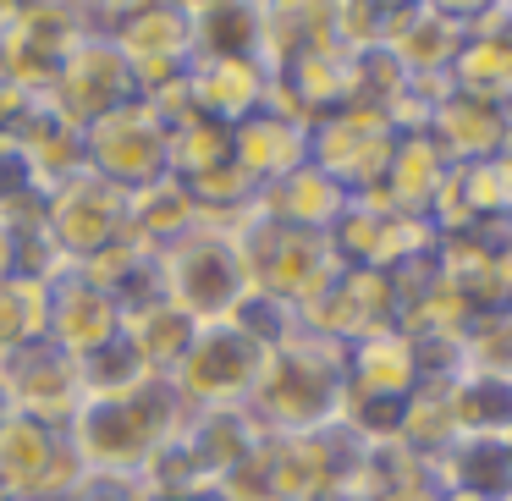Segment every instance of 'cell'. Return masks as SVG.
<instances>
[{
	"instance_id": "cell-14",
	"label": "cell",
	"mask_w": 512,
	"mask_h": 501,
	"mask_svg": "<svg viewBox=\"0 0 512 501\" xmlns=\"http://www.w3.org/2000/svg\"><path fill=\"white\" fill-rule=\"evenodd\" d=\"M122 314H127V303L116 292H105L100 281L78 276V270H56L50 276L45 342L61 347L67 358H78V364H89V358L111 353L122 342Z\"/></svg>"
},
{
	"instance_id": "cell-27",
	"label": "cell",
	"mask_w": 512,
	"mask_h": 501,
	"mask_svg": "<svg viewBox=\"0 0 512 501\" xmlns=\"http://www.w3.org/2000/svg\"><path fill=\"white\" fill-rule=\"evenodd\" d=\"M188 50L193 61H259V6L232 0L188 6Z\"/></svg>"
},
{
	"instance_id": "cell-11",
	"label": "cell",
	"mask_w": 512,
	"mask_h": 501,
	"mask_svg": "<svg viewBox=\"0 0 512 501\" xmlns=\"http://www.w3.org/2000/svg\"><path fill=\"white\" fill-rule=\"evenodd\" d=\"M133 100H138L133 67H127L122 50H116L100 28L61 61L50 89H45V105L56 116H67L78 133H89L94 122H105L111 111H122V105H133Z\"/></svg>"
},
{
	"instance_id": "cell-40",
	"label": "cell",
	"mask_w": 512,
	"mask_h": 501,
	"mask_svg": "<svg viewBox=\"0 0 512 501\" xmlns=\"http://www.w3.org/2000/svg\"><path fill=\"white\" fill-rule=\"evenodd\" d=\"M0 501H12V496H6V485H0Z\"/></svg>"
},
{
	"instance_id": "cell-37",
	"label": "cell",
	"mask_w": 512,
	"mask_h": 501,
	"mask_svg": "<svg viewBox=\"0 0 512 501\" xmlns=\"http://www.w3.org/2000/svg\"><path fill=\"white\" fill-rule=\"evenodd\" d=\"M12 413L17 408H12V397H6V386H0V430H6V419H12Z\"/></svg>"
},
{
	"instance_id": "cell-30",
	"label": "cell",
	"mask_w": 512,
	"mask_h": 501,
	"mask_svg": "<svg viewBox=\"0 0 512 501\" xmlns=\"http://www.w3.org/2000/svg\"><path fill=\"white\" fill-rule=\"evenodd\" d=\"M446 408H452L457 435H496V441H507L512 435V380L463 369L446 386Z\"/></svg>"
},
{
	"instance_id": "cell-33",
	"label": "cell",
	"mask_w": 512,
	"mask_h": 501,
	"mask_svg": "<svg viewBox=\"0 0 512 501\" xmlns=\"http://www.w3.org/2000/svg\"><path fill=\"white\" fill-rule=\"evenodd\" d=\"M452 441H457V424H452V408H446V386H419L408 402H402L397 446H408L413 457L435 463Z\"/></svg>"
},
{
	"instance_id": "cell-6",
	"label": "cell",
	"mask_w": 512,
	"mask_h": 501,
	"mask_svg": "<svg viewBox=\"0 0 512 501\" xmlns=\"http://www.w3.org/2000/svg\"><path fill=\"white\" fill-rule=\"evenodd\" d=\"M89 34V6H0V83L28 100H45L56 67Z\"/></svg>"
},
{
	"instance_id": "cell-13",
	"label": "cell",
	"mask_w": 512,
	"mask_h": 501,
	"mask_svg": "<svg viewBox=\"0 0 512 501\" xmlns=\"http://www.w3.org/2000/svg\"><path fill=\"white\" fill-rule=\"evenodd\" d=\"M83 468L67 446V430L12 413L0 430V485L12 501H67Z\"/></svg>"
},
{
	"instance_id": "cell-12",
	"label": "cell",
	"mask_w": 512,
	"mask_h": 501,
	"mask_svg": "<svg viewBox=\"0 0 512 501\" xmlns=\"http://www.w3.org/2000/svg\"><path fill=\"white\" fill-rule=\"evenodd\" d=\"M397 127L375 111H331L325 122L309 127V166H320L336 188H347L353 199L380 188L397 149Z\"/></svg>"
},
{
	"instance_id": "cell-20",
	"label": "cell",
	"mask_w": 512,
	"mask_h": 501,
	"mask_svg": "<svg viewBox=\"0 0 512 501\" xmlns=\"http://www.w3.org/2000/svg\"><path fill=\"white\" fill-rule=\"evenodd\" d=\"M232 160L254 188H270V182H281L287 171L309 166V127L265 105V111L243 116V122L232 127Z\"/></svg>"
},
{
	"instance_id": "cell-1",
	"label": "cell",
	"mask_w": 512,
	"mask_h": 501,
	"mask_svg": "<svg viewBox=\"0 0 512 501\" xmlns=\"http://www.w3.org/2000/svg\"><path fill=\"white\" fill-rule=\"evenodd\" d=\"M188 424V408L171 391L166 375H144L111 391H89L78 413L67 424V446L78 457L83 474H116V479H138L144 463Z\"/></svg>"
},
{
	"instance_id": "cell-5",
	"label": "cell",
	"mask_w": 512,
	"mask_h": 501,
	"mask_svg": "<svg viewBox=\"0 0 512 501\" xmlns=\"http://www.w3.org/2000/svg\"><path fill=\"white\" fill-rule=\"evenodd\" d=\"M155 292L177 303L193 325L243 320L248 303H254L237 237L215 232V226H193L188 237L160 248L155 254Z\"/></svg>"
},
{
	"instance_id": "cell-7",
	"label": "cell",
	"mask_w": 512,
	"mask_h": 501,
	"mask_svg": "<svg viewBox=\"0 0 512 501\" xmlns=\"http://www.w3.org/2000/svg\"><path fill=\"white\" fill-rule=\"evenodd\" d=\"M94 28L122 50V61L133 67L138 100L166 83H182L193 67L188 50V6H111V12H94Z\"/></svg>"
},
{
	"instance_id": "cell-19",
	"label": "cell",
	"mask_w": 512,
	"mask_h": 501,
	"mask_svg": "<svg viewBox=\"0 0 512 501\" xmlns=\"http://www.w3.org/2000/svg\"><path fill=\"white\" fill-rule=\"evenodd\" d=\"M512 133V111L507 105L474 100V94L446 89L441 100L430 105V122H424V138L446 155V166H474V160H496L501 138Z\"/></svg>"
},
{
	"instance_id": "cell-29",
	"label": "cell",
	"mask_w": 512,
	"mask_h": 501,
	"mask_svg": "<svg viewBox=\"0 0 512 501\" xmlns=\"http://www.w3.org/2000/svg\"><path fill=\"white\" fill-rule=\"evenodd\" d=\"M182 435H188V446L199 452V463L210 468V479H221V474H232L237 463H248V457L259 452V441H265V430H259V419L248 408L188 413Z\"/></svg>"
},
{
	"instance_id": "cell-15",
	"label": "cell",
	"mask_w": 512,
	"mask_h": 501,
	"mask_svg": "<svg viewBox=\"0 0 512 501\" xmlns=\"http://www.w3.org/2000/svg\"><path fill=\"white\" fill-rule=\"evenodd\" d=\"M0 386H6V397H12L17 413H28V419H39V424H56V430H67L72 413L89 402L83 364L67 358L61 347H50V342H34V347H23V353L0 358Z\"/></svg>"
},
{
	"instance_id": "cell-31",
	"label": "cell",
	"mask_w": 512,
	"mask_h": 501,
	"mask_svg": "<svg viewBox=\"0 0 512 501\" xmlns=\"http://www.w3.org/2000/svg\"><path fill=\"white\" fill-rule=\"evenodd\" d=\"M45 325H50V281L45 276L0 281V358L45 342Z\"/></svg>"
},
{
	"instance_id": "cell-28",
	"label": "cell",
	"mask_w": 512,
	"mask_h": 501,
	"mask_svg": "<svg viewBox=\"0 0 512 501\" xmlns=\"http://www.w3.org/2000/svg\"><path fill=\"white\" fill-rule=\"evenodd\" d=\"M193 226H199V199H193V188L182 177H155L149 188L127 193V232L144 237L149 248H166L177 243V237H188Z\"/></svg>"
},
{
	"instance_id": "cell-39",
	"label": "cell",
	"mask_w": 512,
	"mask_h": 501,
	"mask_svg": "<svg viewBox=\"0 0 512 501\" xmlns=\"http://www.w3.org/2000/svg\"><path fill=\"white\" fill-rule=\"evenodd\" d=\"M441 501H474V496H441Z\"/></svg>"
},
{
	"instance_id": "cell-36",
	"label": "cell",
	"mask_w": 512,
	"mask_h": 501,
	"mask_svg": "<svg viewBox=\"0 0 512 501\" xmlns=\"http://www.w3.org/2000/svg\"><path fill=\"white\" fill-rule=\"evenodd\" d=\"M496 166H501V177H507V182H512V133H507V138H501V149H496Z\"/></svg>"
},
{
	"instance_id": "cell-8",
	"label": "cell",
	"mask_w": 512,
	"mask_h": 501,
	"mask_svg": "<svg viewBox=\"0 0 512 501\" xmlns=\"http://www.w3.org/2000/svg\"><path fill=\"white\" fill-rule=\"evenodd\" d=\"M122 232H127V193L94 177V171H72L67 182H56L45 193V237L67 270L89 265Z\"/></svg>"
},
{
	"instance_id": "cell-42",
	"label": "cell",
	"mask_w": 512,
	"mask_h": 501,
	"mask_svg": "<svg viewBox=\"0 0 512 501\" xmlns=\"http://www.w3.org/2000/svg\"><path fill=\"white\" fill-rule=\"evenodd\" d=\"M507 452H512V435H507Z\"/></svg>"
},
{
	"instance_id": "cell-26",
	"label": "cell",
	"mask_w": 512,
	"mask_h": 501,
	"mask_svg": "<svg viewBox=\"0 0 512 501\" xmlns=\"http://www.w3.org/2000/svg\"><path fill=\"white\" fill-rule=\"evenodd\" d=\"M446 171L452 166H446V155L430 138L402 133L397 149H391V166H386V177H380V188L364 193V199H380L397 215H424V221H430L435 199H441V188H446Z\"/></svg>"
},
{
	"instance_id": "cell-10",
	"label": "cell",
	"mask_w": 512,
	"mask_h": 501,
	"mask_svg": "<svg viewBox=\"0 0 512 501\" xmlns=\"http://www.w3.org/2000/svg\"><path fill=\"white\" fill-rule=\"evenodd\" d=\"M166 133L171 127L160 122V111L149 100L122 105L83 133V171L105 177L122 193L149 188L155 177H166Z\"/></svg>"
},
{
	"instance_id": "cell-38",
	"label": "cell",
	"mask_w": 512,
	"mask_h": 501,
	"mask_svg": "<svg viewBox=\"0 0 512 501\" xmlns=\"http://www.w3.org/2000/svg\"><path fill=\"white\" fill-rule=\"evenodd\" d=\"M501 12H507V23H512V0H501Z\"/></svg>"
},
{
	"instance_id": "cell-21",
	"label": "cell",
	"mask_w": 512,
	"mask_h": 501,
	"mask_svg": "<svg viewBox=\"0 0 512 501\" xmlns=\"http://www.w3.org/2000/svg\"><path fill=\"white\" fill-rule=\"evenodd\" d=\"M419 391V358H413L408 331H369L347 342V397L375 402H408Z\"/></svg>"
},
{
	"instance_id": "cell-22",
	"label": "cell",
	"mask_w": 512,
	"mask_h": 501,
	"mask_svg": "<svg viewBox=\"0 0 512 501\" xmlns=\"http://www.w3.org/2000/svg\"><path fill=\"white\" fill-rule=\"evenodd\" d=\"M193 331H199V325H193L171 298H160V292L133 298L122 314V347L144 375H171V369L182 364V353H188Z\"/></svg>"
},
{
	"instance_id": "cell-41",
	"label": "cell",
	"mask_w": 512,
	"mask_h": 501,
	"mask_svg": "<svg viewBox=\"0 0 512 501\" xmlns=\"http://www.w3.org/2000/svg\"><path fill=\"white\" fill-rule=\"evenodd\" d=\"M331 501H353V496H331Z\"/></svg>"
},
{
	"instance_id": "cell-25",
	"label": "cell",
	"mask_w": 512,
	"mask_h": 501,
	"mask_svg": "<svg viewBox=\"0 0 512 501\" xmlns=\"http://www.w3.org/2000/svg\"><path fill=\"white\" fill-rule=\"evenodd\" d=\"M430 468H435L441 496L512 501V452H507V441H496V435H457Z\"/></svg>"
},
{
	"instance_id": "cell-32",
	"label": "cell",
	"mask_w": 512,
	"mask_h": 501,
	"mask_svg": "<svg viewBox=\"0 0 512 501\" xmlns=\"http://www.w3.org/2000/svg\"><path fill=\"white\" fill-rule=\"evenodd\" d=\"M232 160V127L226 122H210V116H182V122H171L166 133V171L182 182L204 177V171L226 166Z\"/></svg>"
},
{
	"instance_id": "cell-16",
	"label": "cell",
	"mask_w": 512,
	"mask_h": 501,
	"mask_svg": "<svg viewBox=\"0 0 512 501\" xmlns=\"http://www.w3.org/2000/svg\"><path fill=\"white\" fill-rule=\"evenodd\" d=\"M446 83L457 94H474V100H490V105H507L512 111V23L501 12V0L468 6V34L452 56Z\"/></svg>"
},
{
	"instance_id": "cell-3",
	"label": "cell",
	"mask_w": 512,
	"mask_h": 501,
	"mask_svg": "<svg viewBox=\"0 0 512 501\" xmlns=\"http://www.w3.org/2000/svg\"><path fill=\"white\" fill-rule=\"evenodd\" d=\"M287 314L265 309V303H248L243 320H221V325H199L182 353V364L171 369V391L182 397L188 413H210V408H248L259 386V369L265 353L281 331H287Z\"/></svg>"
},
{
	"instance_id": "cell-17",
	"label": "cell",
	"mask_w": 512,
	"mask_h": 501,
	"mask_svg": "<svg viewBox=\"0 0 512 501\" xmlns=\"http://www.w3.org/2000/svg\"><path fill=\"white\" fill-rule=\"evenodd\" d=\"M441 237L463 232H512V182L501 177L496 160H474V166H452L446 188L430 210Z\"/></svg>"
},
{
	"instance_id": "cell-35",
	"label": "cell",
	"mask_w": 512,
	"mask_h": 501,
	"mask_svg": "<svg viewBox=\"0 0 512 501\" xmlns=\"http://www.w3.org/2000/svg\"><path fill=\"white\" fill-rule=\"evenodd\" d=\"M67 501H144V485L138 479H116V474H83Z\"/></svg>"
},
{
	"instance_id": "cell-9",
	"label": "cell",
	"mask_w": 512,
	"mask_h": 501,
	"mask_svg": "<svg viewBox=\"0 0 512 501\" xmlns=\"http://www.w3.org/2000/svg\"><path fill=\"white\" fill-rule=\"evenodd\" d=\"M259 463H265L276 501H331L353 490L358 441L342 424L336 430H314V435H265L259 441Z\"/></svg>"
},
{
	"instance_id": "cell-24",
	"label": "cell",
	"mask_w": 512,
	"mask_h": 501,
	"mask_svg": "<svg viewBox=\"0 0 512 501\" xmlns=\"http://www.w3.org/2000/svg\"><path fill=\"white\" fill-rule=\"evenodd\" d=\"M347 199H353V193L336 188V182L325 177L320 166H298V171H287L281 182L259 188V193H254V210L265 215V221H276V226H298V232H331V226L342 221Z\"/></svg>"
},
{
	"instance_id": "cell-4",
	"label": "cell",
	"mask_w": 512,
	"mask_h": 501,
	"mask_svg": "<svg viewBox=\"0 0 512 501\" xmlns=\"http://www.w3.org/2000/svg\"><path fill=\"white\" fill-rule=\"evenodd\" d=\"M232 237H237V254H243L254 303L287 314V320L303 309V303L320 298L336 276H342V265H336L331 237H325V232L276 226V221H265L259 210H248L243 226H237Z\"/></svg>"
},
{
	"instance_id": "cell-34",
	"label": "cell",
	"mask_w": 512,
	"mask_h": 501,
	"mask_svg": "<svg viewBox=\"0 0 512 501\" xmlns=\"http://www.w3.org/2000/svg\"><path fill=\"white\" fill-rule=\"evenodd\" d=\"M463 369L512 380V309L474 314V320L463 325Z\"/></svg>"
},
{
	"instance_id": "cell-23",
	"label": "cell",
	"mask_w": 512,
	"mask_h": 501,
	"mask_svg": "<svg viewBox=\"0 0 512 501\" xmlns=\"http://www.w3.org/2000/svg\"><path fill=\"white\" fill-rule=\"evenodd\" d=\"M188 100L199 116L237 127L243 116L265 111L270 72H265V61H193L188 67Z\"/></svg>"
},
{
	"instance_id": "cell-18",
	"label": "cell",
	"mask_w": 512,
	"mask_h": 501,
	"mask_svg": "<svg viewBox=\"0 0 512 501\" xmlns=\"http://www.w3.org/2000/svg\"><path fill=\"white\" fill-rule=\"evenodd\" d=\"M468 34V6H430V0H419V6H397V23H391V39L386 50L402 61V72L408 78H446L452 72V56L457 45H463Z\"/></svg>"
},
{
	"instance_id": "cell-2",
	"label": "cell",
	"mask_w": 512,
	"mask_h": 501,
	"mask_svg": "<svg viewBox=\"0 0 512 501\" xmlns=\"http://www.w3.org/2000/svg\"><path fill=\"white\" fill-rule=\"evenodd\" d=\"M342 402H347V347L287 325L265 353L248 413L259 419L265 435H314L342 424Z\"/></svg>"
}]
</instances>
